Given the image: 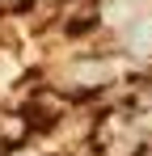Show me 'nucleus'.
Wrapping results in <instances>:
<instances>
[{
    "instance_id": "f257e3e1",
    "label": "nucleus",
    "mask_w": 152,
    "mask_h": 156,
    "mask_svg": "<svg viewBox=\"0 0 152 156\" xmlns=\"http://www.w3.org/2000/svg\"><path fill=\"white\" fill-rule=\"evenodd\" d=\"M30 135L34 131H30V118L25 114H4L0 118V148H21Z\"/></svg>"
}]
</instances>
